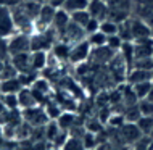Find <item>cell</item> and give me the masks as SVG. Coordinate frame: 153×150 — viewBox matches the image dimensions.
Returning <instances> with one entry per match:
<instances>
[{"mask_svg": "<svg viewBox=\"0 0 153 150\" xmlns=\"http://www.w3.org/2000/svg\"><path fill=\"white\" fill-rule=\"evenodd\" d=\"M108 5V19L114 23H123L134 16V0H106Z\"/></svg>", "mask_w": 153, "mask_h": 150, "instance_id": "6da1fadb", "label": "cell"}, {"mask_svg": "<svg viewBox=\"0 0 153 150\" xmlns=\"http://www.w3.org/2000/svg\"><path fill=\"white\" fill-rule=\"evenodd\" d=\"M23 113V121H26L31 128H44L45 124L50 121L48 115L45 113V108L42 105H36L26 110H21Z\"/></svg>", "mask_w": 153, "mask_h": 150, "instance_id": "7a4b0ae2", "label": "cell"}, {"mask_svg": "<svg viewBox=\"0 0 153 150\" xmlns=\"http://www.w3.org/2000/svg\"><path fill=\"white\" fill-rule=\"evenodd\" d=\"M7 44H8V53L10 55L31 52V34L16 31L13 36H10L7 39Z\"/></svg>", "mask_w": 153, "mask_h": 150, "instance_id": "3957f363", "label": "cell"}, {"mask_svg": "<svg viewBox=\"0 0 153 150\" xmlns=\"http://www.w3.org/2000/svg\"><path fill=\"white\" fill-rule=\"evenodd\" d=\"M92 55V47H90L87 37L84 40H79V42L73 44L71 50H69V61L73 65H82L90 58Z\"/></svg>", "mask_w": 153, "mask_h": 150, "instance_id": "277c9868", "label": "cell"}, {"mask_svg": "<svg viewBox=\"0 0 153 150\" xmlns=\"http://www.w3.org/2000/svg\"><path fill=\"white\" fill-rule=\"evenodd\" d=\"M56 10H58V8L48 5V3H42L39 13H37L36 23H34L36 31H45V29L52 28V23H53V18H55ZM36 31H34V32H36Z\"/></svg>", "mask_w": 153, "mask_h": 150, "instance_id": "5b68a950", "label": "cell"}, {"mask_svg": "<svg viewBox=\"0 0 153 150\" xmlns=\"http://www.w3.org/2000/svg\"><path fill=\"white\" fill-rule=\"evenodd\" d=\"M16 32L15 19H13V11L5 5H0V37L8 39Z\"/></svg>", "mask_w": 153, "mask_h": 150, "instance_id": "8992f818", "label": "cell"}, {"mask_svg": "<svg viewBox=\"0 0 153 150\" xmlns=\"http://www.w3.org/2000/svg\"><path fill=\"white\" fill-rule=\"evenodd\" d=\"M131 31H132V42L142 39H152L153 36V29L150 28V24L135 15L131 18Z\"/></svg>", "mask_w": 153, "mask_h": 150, "instance_id": "52a82bcc", "label": "cell"}, {"mask_svg": "<svg viewBox=\"0 0 153 150\" xmlns=\"http://www.w3.org/2000/svg\"><path fill=\"white\" fill-rule=\"evenodd\" d=\"M87 34H85V31L82 29L81 26H77V24H74L73 21H69V24L66 26V29L60 34L58 40H65V42H68L69 45L79 42V40H84Z\"/></svg>", "mask_w": 153, "mask_h": 150, "instance_id": "ba28073f", "label": "cell"}, {"mask_svg": "<svg viewBox=\"0 0 153 150\" xmlns=\"http://www.w3.org/2000/svg\"><path fill=\"white\" fill-rule=\"evenodd\" d=\"M134 15L147 21L153 29V0H134Z\"/></svg>", "mask_w": 153, "mask_h": 150, "instance_id": "9c48e42d", "label": "cell"}, {"mask_svg": "<svg viewBox=\"0 0 153 150\" xmlns=\"http://www.w3.org/2000/svg\"><path fill=\"white\" fill-rule=\"evenodd\" d=\"M119 131V137H121V140L124 144H135L137 140L142 137V132H140V129L137 128V124L135 123H124L121 128H118Z\"/></svg>", "mask_w": 153, "mask_h": 150, "instance_id": "30bf717a", "label": "cell"}, {"mask_svg": "<svg viewBox=\"0 0 153 150\" xmlns=\"http://www.w3.org/2000/svg\"><path fill=\"white\" fill-rule=\"evenodd\" d=\"M10 63L16 68V71L19 74L21 73H29V71H34L31 66V52H26V53H16V55H10Z\"/></svg>", "mask_w": 153, "mask_h": 150, "instance_id": "8fae6325", "label": "cell"}, {"mask_svg": "<svg viewBox=\"0 0 153 150\" xmlns=\"http://www.w3.org/2000/svg\"><path fill=\"white\" fill-rule=\"evenodd\" d=\"M18 102H19V108H21V110H26V108L40 105L36 92L31 89V87H23V89L19 90L18 92Z\"/></svg>", "mask_w": 153, "mask_h": 150, "instance_id": "7c38bea8", "label": "cell"}, {"mask_svg": "<svg viewBox=\"0 0 153 150\" xmlns=\"http://www.w3.org/2000/svg\"><path fill=\"white\" fill-rule=\"evenodd\" d=\"M87 11L90 13V16L98 21L108 18V5H106V0H90Z\"/></svg>", "mask_w": 153, "mask_h": 150, "instance_id": "4fadbf2b", "label": "cell"}, {"mask_svg": "<svg viewBox=\"0 0 153 150\" xmlns=\"http://www.w3.org/2000/svg\"><path fill=\"white\" fill-rule=\"evenodd\" d=\"M152 73L153 71H147V69L131 68L129 71H127L126 81H127V84H129V86L139 84V82H143V81H152Z\"/></svg>", "mask_w": 153, "mask_h": 150, "instance_id": "5bb4252c", "label": "cell"}, {"mask_svg": "<svg viewBox=\"0 0 153 150\" xmlns=\"http://www.w3.org/2000/svg\"><path fill=\"white\" fill-rule=\"evenodd\" d=\"M69 50H71V45L68 42L56 40L55 45L50 50V53L53 58H56V61H69Z\"/></svg>", "mask_w": 153, "mask_h": 150, "instance_id": "9a60e30c", "label": "cell"}, {"mask_svg": "<svg viewBox=\"0 0 153 150\" xmlns=\"http://www.w3.org/2000/svg\"><path fill=\"white\" fill-rule=\"evenodd\" d=\"M69 21H71V18H69V13H66V11L63 10V8H58L55 13V18H53V23H52V28L56 31V34H60L66 29V26L69 24Z\"/></svg>", "mask_w": 153, "mask_h": 150, "instance_id": "2e32d148", "label": "cell"}, {"mask_svg": "<svg viewBox=\"0 0 153 150\" xmlns=\"http://www.w3.org/2000/svg\"><path fill=\"white\" fill-rule=\"evenodd\" d=\"M31 66L37 73L48 66V52H31Z\"/></svg>", "mask_w": 153, "mask_h": 150, "instance_id": "e0dca14e", "label": "cell"}, {"mask_svg": "<svg viewBox=\"0 0 153 150\" xmlns=\"http://www.w3.org/2000/svg\"><path fill=\"white\" fill-rule=\"evenodd\" d=\"M89 3L90 0H65L63 3V10L66 11V13H76V11H84L89 8Z\"/></svg>", "mask_w": 153, "mask_h": 150, "instance_id": "ac0fdd59", "label": "cell"}, {"mask_svg": "<svg viewBox=\"0 0 153 150\" xmlns=\"http://www.w3.org/2000/svg\"><path fill=\"white\" fill-rule=\"evenodd\" d=\"M2 81V79H0ZM23 89V84L19 81V78H10V79H3L2 81V90L3 94H18Z\"/></svg>", "mask_w": 153, "mask_h": 150, "instance_id": "d6986e66", "label": "cell"}, {"mask_svg": "<svg viewBox=\"0 0 153 150\" xmlns=\"http://www.w3.org/2000/svg\"><path fill=\"white\" fill-rule=\"evenodd\" d=\"M131 87H132V90H134L137 100H143V99H147V95L150 94V90L153 89V84H152V81H143V82H139V84H134Z\"/></svg>", "mask_w": 153, "mask_h": 150, "instance_id": "ffe728a7", "label": "cell"}, {"mask_svg": "<svg viewBox=\"0 0 153 150\" xmlns=\"http://www.w3.org/2000/svg\"><path fill=\"white\" fill-rule=\"evenodd\" d=\"M55 121L63 131H69V129L73 128L74 121H76V116H74V113H69V111H63Z\"/></svg>", "mask_w": 153, "mask_h": 150, "instance_id": "44dd1931", "label": "cell"}, {"mask_svg": "<svg viewBox=\"0 0 153 150\" xmlns=\"http://www.w3.org/2000/svg\"><path fill=\"white\" fill-rule=\"evenodd\" d=\"M137 128L140 129L142 136H148L150 137V132L153 129V116H140V118L135 121Z\"/></svg>", "mask_w": 153, "mask_h": 150, "instance_id": "7402d4cb", "label": "cell"}, {"mask_svg": "<svg viewBox=\"0 0 153 150\" xmlns=\"http://www.w3.org/2000/svg\"><path fill=\"white\" fill-rule=\"evenodd\" d=\"M106 37L103 32L98 29L97 32H92V34H89L87 36V40H89V44H90V47L92 49H98V47H103V45H106Z\"/></svg>", "mask_w": 153, "mask_h": 150, "instance_id": "603a6c76", "label": "cell"}, {"mask_svg": "<svg viewBox=\"0 0 153 150\" xmlns=\"http://www.w3.org/2000/svg\"><path fill=\"white\" fill-rule=\"evenodd\" d=\"M100 31L106 37H108V36H114V34H118V31H119V24L114 23L113 19L106 18V19H103V21H100Z\"/></svg>", "mask_w": 153, "mask_h": 150, "instance_id": "cb8c5ba5", "label": "cell"}, {"mask_svg": "<svg viewBox=\"0 0 153 150\" xmlns=\"http://www.w3.org/2000/svg\"><path fill=\"white\" fill-rule=\"evenodd\" d=\"M60 150H85V145H84V142H82V137L69 136L68 140H66L65 145Z\"/></svg>", "mask_w": 153, "mask_h": 150, "instance_id": "d4e9b609", "label": "cell"}, {"mask_svg": "<svg viewBox=\"0 0 153 150\" xmlns=\"http://www.w3.org/2000/svg\"><path fill=\"white\" fill-rule=\"evenodd\" d=\"M69 18H71V21L74 24H77V26H81L82 29L85 28V24L89 23V19L92 18L90 16V13L87 10H84V11H76V13H71L69 15Z\"/></svg>", "mask_w": 153, "mask_h": 150, "instance_id": "484cf974", "label": "cell"}, {"mask_svg": "<svg viewBox=\"0 0 153 150\" xmlns=\"http://www.w3.org/2000/svg\"><path fill=\"white\" fill-rule=\"evenodd\" d=\"M2 100L5 103L7 110H21L19 108V102H18V94H3Z\"/></svg>", "mask_w": 153, "mask_h": 150, "instance_id": "4316f807", "label": "cell"}, {"mask_svg": "<svg viewBox=\"0 0 153 150\" xmlns=\"http://www.w3.org/2000/svg\"><path fill=\"white\" fill-rule=\"evenodd\" d=\"M137 107H139L140 116H153V102L143 99L137 102Z\"/></svg>", "mask_w": 153, "mask_h": 150, "instance_id": "83f0119b", "label": "cell"}, {"mask_svg": "<svg viewBox=\"0 0 153 150\" xmlns=\"http://www.w3.org/2000/svg\"><path fill=\"white\" fill-rule=\"evenodd\" d=\"M44 108H45V113H47L48 118H50V121H55V119L63 113V110L60 108V105H56V103H53V102L47 103Z\"/></svg>", "mask_w": 153, "mask_h": 150, "instance_id": "f1b7e54d", "label": "cell"}, {"mask_svg": "<svg viewBox=\"0 0 153 150\" xmlns=\"http://www.w3.org/2000/svg\"><path fill=\"white\" fill-rule=\"evenodd\" d=\"M18 71H16V68L13 65L10 63V60H7L5 61V65H3V69H2V76H0V79H10V78H16L18 76Z\"/></svg>", "mask_w": 153, "mask_h": 150, "instance_id": "f546056e", "label": "cell"}, {"mask_svg": "<svg viewBox=\"0 0 153 150\" xmlns=\"http://www.w3.org/2000/svg\"><path fill=\"white\" fill-rule=\"evenodd\" d=\"M124 44V40L119 37L118 34L114 36H108V39H106V47H110L111 50H114V52H119Z\"/></svg>", "mask_w": 153, "mask_h": 150, "instance_id": "4dcf8cb0", "label": "cell"}, {"mask_svg": "<svg viewBox=\"0 0 153 150\" xmlns=\"http://www.w3.org/2000/svg\"><path fill=\"white\" fill-rule=\"evenodd\" d=\"M150 144H152V137L142 136L135 144H132V150H150Z\"/></svg>", "mask_w": 153, "mask_h": 150, "instance_id": "1f68e13d", "label": "cell"}, {"mask_svg": "<svg viewBox=\"0 0 153 150\" xmlns=\"http://www.w3.org/2000/svg\"><path fill=\"white\" fill-rule=\"evenodd\" d=\"M98 29H100V21L98 19H95V18H90L89 19V23L85 24V28H84V31H85V34H92V32H97Z\"/></svg>", "mask_w": 153, "mask_h": 150, "instance_id": "d6a6232c", "label": "cell"}, {"mask_svg": "<svg viewBox=\"0 0 153 150\" xmlns=\"http://www.w3.org/2000/svg\"><path fill=\"white\" fill-rule=\"evenodd\" d=\"M10 58V53H8V44L7 39L0 37V61H7Z\"/></svg>", "mask_w": 153, "mask_h": 150, "instance_id": "836d02e7", "label": "cell"}, {"mask_svg": "<svg viewBox=\"0 0 153 150\" xmlns=\"http://www.w3.org/2000/svg\"><path fill=\"white\" fill-rule=\"evenodd\" d=\"M42 3H48V5L55 7V8H61L65 3V0H40Z\"/></svg>", "mask_w": 153, "mask_h": 150, "instance_id": "e575fe53", "label": "cell"}, {"mask_svg": "<svg viewBox=\"0 0 153 150\" xmlns=\"http://www.w3.org/2000/svg\"><path fill=\"white\" fill-rule=\"evenodd\" d=\"M21 2H23V0H5V2H3V5L8 7L10 10H13V8H16Z\"/></svg>", "mask_w": 153, "mask_h": 150, "instance_id": "d590c367", "label": "cell"}, {"mask_svg": "<svg viewBox=\"0 0 153 150\" xmlns=\"http://www.w3.org/2000/svg\"><path fill=\"white\" fill-rule=\"evenodd\" d=\"M7 107H5V103H3V100H2V97H0V118H2V116L3 115H5L7 113Z\"/></svg>", "mask_w": 153, "mask_h": 150, "instance_id": "8d00e7d4", "label": "cell"}, {"mask_svg": "<svg viewBox=\"0 0 153 150\" xmlns=\"http://www.w3.org/2000/svg\"><path fill=\"white\" fill-rule=\"evenodd\" d=\"M147 100H150V102H153V89L150 90V94L147 95Z\"/></svg>", "mask_w": 153, "mask_h": 150, "instance_id": "74e56055", "label": "cell"}, {"mask_svg": "<svg viewBox=\"0 0 153 150\" xmlns=\"http://www.w3.org/2000/svg\"><path fill=\"white\" fill-rule=\"evenodd\" d=\"M3 65H5V61H0V76H2V69H3Z\"/></svg>", "mask_w": 153, "mask_h": 150, "instance_id": "f35d334b", "label": "cell"}, {"mask_svg": "<svg viewBox=\"0 0 153 150\" xmlns=\"http://www.w3.org/2000/svg\"><path fill=\"white\" fill-rule=\"evenodd\" d=\"M3 95V90H2V81H0V97Z\"/></svg>", "mask_w": 153, "mask_h": 150, "instance_id": "ab89813d", "label": "cell"}, {"mask_svg": "<svg viewBox=\"0 0 153 150\" xmlns=\"http://www.w3.org/2000/svg\"><path fill=\"white\" fill-rule=\"evenodd\" d=\"M150 150H153V139H152V144H150Z\"/></svg>", "mask_w": 153, "mask_h": 150, "instance_id": "60d3db41", "label": "cell"}, {"mask_svg": "<svg viewBox=\"0 0 153 150\" xmlns=\"http://www.w3.org/2000/svg\"><path fill=\"white\" fill-rule=\"evenodd\" d=\"M150 137H152V139H153V129H152V132H150Z\"/></svg>", "mask_w": 153, "mask_h": 150, "instance_id": "b9f144b4", "label": "cell"}, {"mask_svg": "<svg viewBox=\"0 0 153 150\" xmlns=\"http://www.w3.org/2000/svg\"><path fill=\"white\" fill-rule=\"evenodd\" d=\"M3 2H5V0H0V5H3Z\"/></svg>", "mask_w": 153, "mask_h": 150, "instance_id": "7bdbcfd3", "label": "cell"}, {"mask_svg": "<svg viewBox=\"0 0 153 150\" xmlns=\"http://www.w3.org/2000/svg\"><path fill=\"white\" fill-rule=\"evenodd\" d=\"M152 84H153V73H152Z\"/></svg>", "mask_w": 153, "mask_h": 150, "instance_id": "ee69618b", "label": "cell"}]
</instances>
